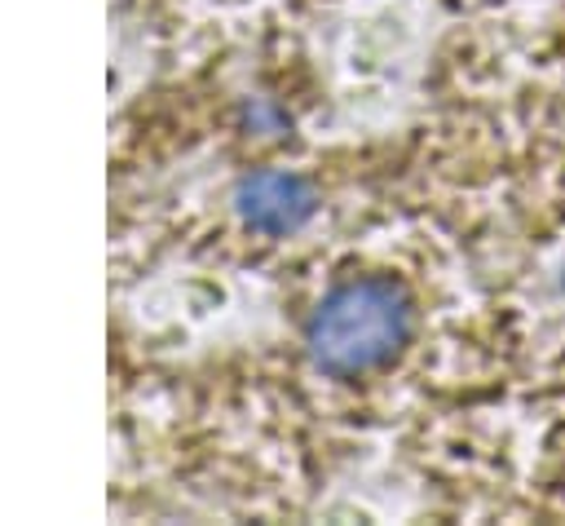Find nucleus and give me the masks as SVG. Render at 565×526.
<instances>
[{"mask_svg":"<svg viewBox=\"0 0 565 526\" xmlns=\"http://www.w3.org/2000/svg\"><path fill=\"white\" fill-rule=\"evenodd\" d=\"M415 305L393 278H349L322 296L305 323V349L327 376H366L411 340Z\"/></svg>","mask_w":565,"mask_h":526,"instance_id":"nucleus-1","label":"nucleus"},{"mask_svg":"<svg viewBox=\"0 0 565 526\" xmlns=\"http://www.w3.org/2000/svg\"><path fill=\"white\" fill-rule=\"evenodd\" d=\"M234 208H238L243 225H252L260 234H291L313 217L318 194L305 177H296L287 168H260L238 181Z\"/></svg>","mask_w":565,"mask_h":526,"instance_id":"nucleus-2","label":"nucleus"}]
</instances>
